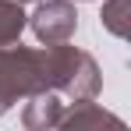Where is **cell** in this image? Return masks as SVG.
I'll return each instance as SVG.
<instances>
[{
    "mask_svg": "<svg viewBox=\"0 0 131 131\" xmlns=\"http://www.w3.org/2000/svg\"><path fill=\"white\" fill-rule=\"evenodd\" d=\"M36 64H39V57L28 53V50H4L0 53V110L7 106L14 96L28 92V89L39 82L36 78L39 74Z\"/></svg>",
    "mask_w": 131,
    "mask_h": 131,
    "instance_id": "obj_1",
    "label": "cell"
},
{
    "mask_svg": "<svg viewBox=\"0 0 131 131\" xmlns=\"http://www.w3.org/2000/svg\"><path fill=\"white\" fill-rule=\"evenodd\" d=\"M25 28V14L14 0H0V46L4 43H14Z\"/></svg>",
    "mask_w": 131,
    "mask_h": 131,
    "instance_id": "obj_3",
    "label": "cell"
},
{
    "mask_svg": "<svg viewBox=\"0 0 131 131\" xmlns=\"http://www.w3.org/2000/svg\"><path fill=\"white\" fill-rule=\"evenodd\" d=\"M74 25H78L74 7L64 4V0L46 4V7H39V14H36V32H39L43 43H60V39H67V36L74 32Z\"/></svg>",
    "mask_w": 131,
    "mask_h": 131,
    "instance_id": "obj_2",
    "label": "cell"
}]
</instances>
